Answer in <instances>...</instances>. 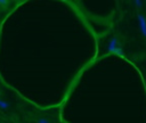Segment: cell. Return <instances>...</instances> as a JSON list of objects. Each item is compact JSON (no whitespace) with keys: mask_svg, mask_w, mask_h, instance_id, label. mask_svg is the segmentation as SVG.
I'll list each match as a JSON object with an SVG mask.
<instances>
[{"mask_svg":"<svg viewBox=\"0 0 146 123\" xmlns=\"http://www.w3.org/2000/svg\"><path fill=\"white\" fill-rule=\"evenodd\" d=\"M119 43H120V42H119L117 38L111 39V41H110V43H108V47H107L108 52H114V54H120V55H122V48L120 47Z\"/></svg>","mask_w":146,"mask_h":123,"instance_id":"1","label":"cell"},{"mask_svg":"<svg viewBox=\"0 0 146 123\" xmlns=\"http://www.w3.org/2000/svg\"><path fill=\"white\" fill-rule=\"evenodd\" d=\"M138 18H139V24H140V31H141L143 35L146 36V20L144 19V17L141 15H139Z\"/></svg>","mask_w":146,"mask_h":123,"instance_id":"2","label":"cell"},{"mask_svg":"<svg viewBox=\"0 0 146 123\" xmlns=\"http://www.w3.org/2000/svg\"><path fill=\"white\" fill-rule=\"evenodd\" d=\"M40 123H47V122H46V121H41Z\"/></svg>","mask_w":146,"mask_h":123,"instance_id":"3","label":"cell"}]
</instances>
